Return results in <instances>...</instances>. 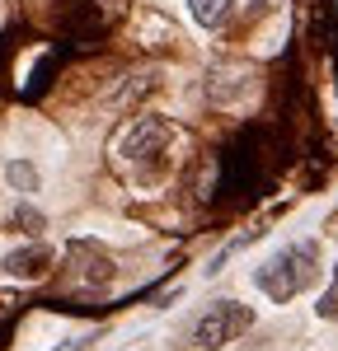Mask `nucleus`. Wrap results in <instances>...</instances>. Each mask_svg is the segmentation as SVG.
<instances>
[{"label": "nucleus", "mask_w": 338, "mask_h": 351, "mask_svg": "<svg viewBox=\"0 0 338 351\" xmlns=\"http://www.w3.org/2000/svg\"><path fill=\"white\" fill-rule=\"evenodd\" d=\"M319 276H324V267H319V243L296 239V243H286V248H278L263 267L254 271V286L273 300V304H291L296 295L315 291Z\"/></svg>", "instance_id": "nucleus-1"}, {"label": "nucleus", "mask_w": 338, "mask_h": 351, "mask_svg": "<svg viewBox=\"0 0 338 351\" xmlns=\"http://www.w3.org/2000/svg\"><path fill=\"white\" fill-rule=\"evenodd\" d=\"M188 14H193L202 28H221L230 14H235V0H188Z\"/></svg>", "instance_id": "nucleus-7"}, {"label": "nucleus", "mask_w": 338, "mask_h": 351, "mask_svg": "<svg viewBox=\"0 0 338 351\" xmlns=\"http://www.w3.org/2000/svg\"><path fill=\"white\" fill-rule=\"evenodd\" d=\"M56 351H89V337H80V342H66V347H56Z\"/></svg>", "instance_id": "nucleus-10"}, {"label": "nucleus", "mask_w": 338, "mask_h": 351, "mask_svg": "<svg viewBox=\"0 0 338 351\" xmlns=\"http://www.w3.org/2000/svg\"><path fill=\"white\" fill-rule=\"evenodd\" d=\"M319 319H338V286H334L324 300H319Z\"/></svg>", "instance_id": "nucleus-9"}, {"label": "nucleus", "mask_w": 338, "mask_h": 351, "mask_svg": "<svg viewBox=\"0 0 338 351\" xmlns=\"http://www.w3.org/2000/svg\"><path fill=\"white\" fill-rule=\"evenodd\" d=\"M10 230H14V234H33V239H38V234L47 230V216H43L38 206H28V197H24V202L10 211Z\"/></svg>", "instance_id": "nucleus-8"}, {"label": "nucleus", "mask_w": 338, "mask_h": 351, "mask_svg": "<svg viewBox=\"0 0 338 351\" xmlns=\"http://www.w3.org/2000/svg\"><path fill=\"white\" fill-rule=\"evenodd\" d=\"M52 248L47 243H28V248H14V253H5V276L10 281H43L47 271H52Z\"/></svg>", "instance_id": "nucleus-4"}, {"label": "nucleus", "mask_w": 338, "mask_h": 351, "mask_svg": "<svg viewBox=\"0 0 338 351\" xmlns=\"http://www.w3.org/2000/svg\"><path fill=\"white\" fill-rule=\"evenodd\" d=\"M66 253H80V258H84L80 271H84V281H89V286H104V281H113V258H109V253H104L94 239H71V248H66Z\"/></svg>", "instance_id": "nucleus-5"}, {"label": "nucleus", "mask_w": 338, "mask_h": 351, "mask_svg": "<svg viewBox=\"0 0 338 351\" xmlns=\"http://www.w3.org/2000/svg\"><path fill=\"white\" fill-rule=\"evenodd\" d=\"M169 141H174V127H169L165 117H141L137 127L122 136L117 155L127 164H155V173H160V164L169 155Z\"/></svg>", "instance_id": "nucleus-3"}, {"label": "nucleus", "mask_w": 338, "mask_h": 351, "mask_svg": "<svg viewBox=\"0 0 338 351\" xmlns=\"http://www.w3.org/2000/svg\"><path fill=\"white\" fill-rule=\"evenodd\" d=\"M254 328V309L249 304H240V300H216V304H207L202 314L193 319V347L202 351H221L230 347L235 337H245Z\"/></svg>", "instance_id": "nucleus-2"}, {"label": "nucleus", "mask_w": 338, "mask_h": 351, "mask_svg": "<svg viewBox=\"0 0 338 351\" xmlns=\"http://www.w3.org/2000/svg\"><path fill=\"white\" fill-rule=\"evenodd\" d=\"M5 183L19 192V197H33V192L43 188V173H38V164H33V160H10V164H5Z\"/></svg>", "instance_id": "nucleus-6"}]
</instances>
